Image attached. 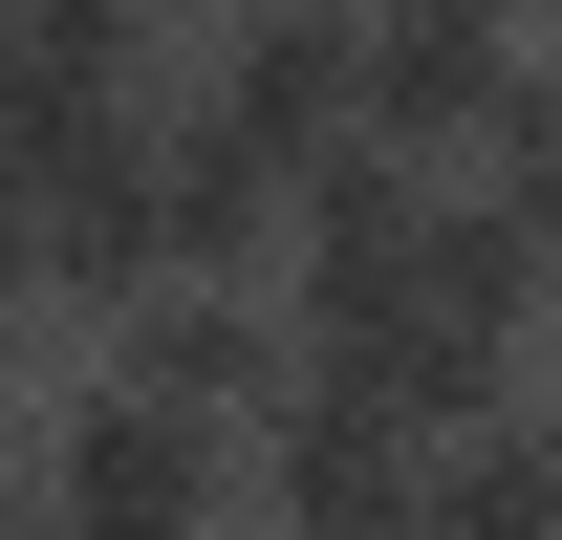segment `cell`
I'll list each match as a JSON object with an SVG mask.
<instances>
[{"instance_id": "1", "label": "cell", "mask_w": 562, "mask_h": 540, "mask_svg": "<svg viewBox=\"0 0 562 540\" xmlns=\"http://www.w3.org/2000/svg\"><path fill=\"white\" fill-rule=\"evenodd\" d=\"M87 368H109L131 410H173V432H216V454H260L281 390H303V303H281V281H151Z\"/></svg>"}, {"instance_id": "2", "label": "cell", "mask_w": 562, "mask_h": 540, "mask_svg": "<svg viewBox=\"0 0 562 540\" xmlns=\"http://www.w3.org/2000/svg\"><path fill=\"white\" fill-rule=\"evenodd\" d=\"M432 519V432H390L368 390H281V432L238 454V540H412Z\"/></svg>"}, {"instance_id": "3", "label": "cell", "mask_w": 562, "mask_h": 540, "mask_svg": "<svg viewBox=\"0 0 562 540\" xmlns=\"http://www.w3.org/2000/svg\"><path fill=\"white\" fill-rule=\"evenodd\" d=\"M412 540H562V432H541V410L454 432V454H432V519H412Z\"/></svg>"}, {"instance_id": "4", "label": "cell", "mask_w": 562, "mask_h": 540, "mask_svg": "<svg viewBox=\"0 0 562 540\" xmlns=\"http://www.w3.org/2000/svg\"><path fill=\"white\" fill-rule=\"evenodd\" d=\"M0 22H22V0H0Z\"/></svg>"}]
</instances>
